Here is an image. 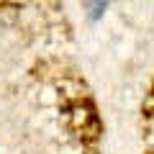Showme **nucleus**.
<instances>
[]
</instances>
